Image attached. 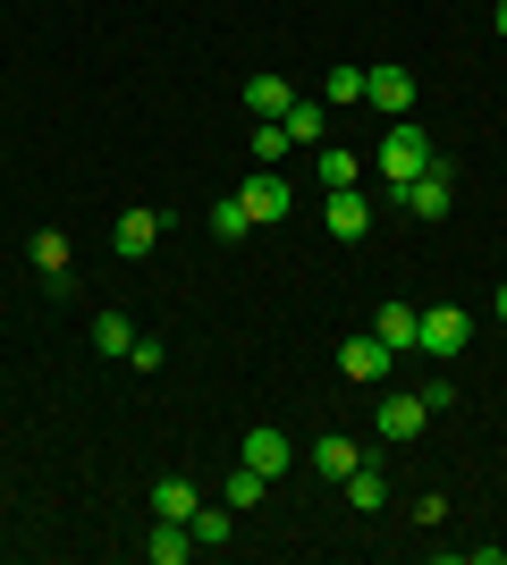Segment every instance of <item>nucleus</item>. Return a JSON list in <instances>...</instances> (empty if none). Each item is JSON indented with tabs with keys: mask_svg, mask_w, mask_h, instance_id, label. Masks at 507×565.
I'll return each mask as SVG.
<instances>
[{
	"mask_svg": "<svg viewBox=\"0 0 507 565\" xmlns=\"http://www.w3.org/2000/svg\"><path fill=\"white\" fill-rule=\"evenodd\" d=\"M440 161V143L414 127V118H389V136H381V152H372V169H381V186H389V203H398V186H414L423 169Z\"/></svg>",
	"mask_w": 507,
	"mask_h": 565,
	"instance_id": "nucleus-1",
	"label": "nucleus"
},
{
	"mask_svg": "<svg viewBox=\"0 0 507 565\" xmlns=\"http://www.w3.org/2000/svg\"><path fill=\"white\" fill-rule=\"evenodd\" d=\"M237 203H245V220H254V228H271V220L296 212V186L279 178V169H254V178L237 186Z\"/></svg>",
	"mask_w": 507,
	"mask_h": 565,
	"instance_id": "nucleus-2",
	"label": "nucleus"
},
{
	"mask_svg": "<svg viewBox=\"0 0 507 565\" xmlns=\"http://www.w3.org/2000/svg\"><path fill=\"white\" fill-rule=\"evenodd\" d=\"M465 338H474V321H465L457 305H432V312H423V330H414V347H423V354H440V363H457V354H465Z\"/></svg>",
	"mask_w": 507,
	"mask_h": 565,
	"instance_id": "nucleus-3",
	"label": "nucleus"
},
{
	"mask_svg": "<svg viewBox=\"0 0 507 565\" xmlns=\"http://www.w3.org/2000/svg\"><path fill=\"white\" fill-rule=\"evenodd\" d=\"M423 423H432V397H389V405H372V430H381L389 448L423 439Z\"/></svg>",
	"mask_w": 507,
	"mask_h": 565,
	"instance_id": "nucleus-4",
	"label": "nucleus"
},
{
	"mask_svg": "<svg viewBox=\"0 0 507 565\" xmlns=\"http://www.w3.org/2000/svg\"><path fill=\"white\" fill-rule=\"evenodd\" d=\"M321 228H330L338 245H363V228H372V203H363L356 186H338V194H321Z\"/></svg>",
	"mask_w": 507,
	"mask_h": 565,
	"instance_id": "nucleus-5",
	"label": "nucleus"
},
{
	"mask_svg": "<svg viewBox=\"0 0 507 565\" xmlns=\"http://www.w3.org/2000/svg\"><path fill=\"white\" fill-rule=\"evenodd\" d=\"M363 102L381 118H414V76L406 68H363Z\"/></svg>",
	"mask_w": 507,
	"mask_h": 565,
	"instance_id": "nucleus-6",
	"label": "nucleus"
},
{
	"mask_svg": "<svg viewBox=\"0 0 507 565\" xmlns=\"http://www.w3.org/2000/svg\"><path fill=\"white\" fill-rule=\"evenodd\" d=\"M448 194H457V178H448V161H432L414 186H398V203H406L414 220H440V212H448Z\"/></svg>",
	"mask_w": 507,
	"mask_h": 565,
	"instance_id": "nucleus-7",
	"label": "nucleus"
},
{
	"mask_svg": "<svg viewBox=\"0 0 507 565\" xmlns=\"http://www.w3.org/2000/svg\"><path fill=\"white\" fill-rule=\"evenodd\" d=\"M25 262L43 270V287H51V296H68V287H76V270H68V236H60V228H43V236H34V245H25Z\"/></svg>",
	"mask_w": 507,
	"mask_h": 565,
	"instance_id": "nucleus-8",
	"label": "nucleus"
},
{
	"mask_svg": "<svg viewBox=\"0 0 507 565\" xmlns=\"http://www.w3.org/2000/svg\"><path fill=\"white\" fill-rule=\"evenodd\" d=\"M152 245H161V212H119V228H110V254H119V262H145Z\"/></svg>",
	"mask_w": 507,
	"mask_h": 565,
	"instance_id": "nucleus-9",
	"label": "nucleus"
},
{
	"mask_svg": "<svg viewBox=\"0 0 507 565\" xmlns=\"http://www.w3.org/2000/svg\"><path fill=\"white\" fill-rule=\"evenodd\" d=\"M245 465H254V472H263V481H279V472H288L296 465V448H288V430H245Z\"/></svg>",
	"mask_w": 507,
	"mask_h": 565,
	"instance_id": "nucleus-10",
	"label": "nucleus"
},
{
	"mask_svg": "<svg viewBox=\"0 0 507 565\" xmlns=\"http://www.w3.org/2000/svg\"><path fill=\"white\" fill-rule=\"evenodd\" d=\"M338 372L363 380V388H372V380H389V338H347V347H338Z\"/></svg>",
	"mask_w": 507,
	"mask_h": 565,
	"instance_id": "nucleus-11",
	"label": "nucleus"
},
{
	"mask_svg": "<svg viewBox=\"0 0 507 565\" xmlns=\"http://www.w3.org/2000/svg\"><path fill=\"white\" fill-rule=\"evenodd\" d=\"M245 110H254V118H288L296 85H288V76H254V85H245Z\"/></svg>",
	"mask_w": 507,
	"mask_h": 565,
	"instance_id": "nucleus-12",
	"label": "nucleus"
},
{
	"mask_svg": "<svg viewBox=\"0 0 507 565\" xmlns=\"http://www.w3.org/2000/svg\"><path fill=\"white\" fill-rule=\"evenodd\" d=\"M194 507H203V498H194V481H178V472H169V481H152V515L194 523Z\"/></svg>",
	"mask_w": 507,
	"mask_h": 565,
	"instance_id": "nucleus-13",
	"label": "nucleus"
},
{
	"mask_svg": "<svg viewBox=\"0 0 507 565\" xmlns=\"http://www.w3.org/2000/svg\"><path fill=\"white\" fill-rule=\"evenodd\" d=\"M187 548H194V532L161 515V523H152V541H145V557H152V565H187Z\"/></svg>",
	"mask_w": 507,
	"mask_h": 565,
	"instance_id": "nucleus-14",
	"label": "nucleus"
},
{
	"mask_svg": "<svg viewBox=\"0 0 507 565\" xmlns=\"http://www.w3.org/2000/svg\"><path fill=\"white\" fill-rule=\"evenodd\" d=\"M363 456H356V439H338V430H321L314 439V472H330V481H347V472H356Z\"/></svg>",
	"mask_w": 507,
	"mask_h": 565,
	"instance_id": "nucleus-15",
	"label": "nucleus"
},
{
	"mask_svg": "<svg viewBox=\"0 0 507 565\" xmlns=\"http://www.w3.org/2000/svg\"><path fill=\"white\" fill-rule=\"evenodd\" d=\"M296 152V136L279 127V118H254V169H279Z\"/></svg>",
	"mask_w": 507,
	"mask_h": 565,
	"instance_id": "nucleus-16",
	"label": "nucleus"
},
{
	"mask_svg": "<svg viewBox=\"0 0 507 565\" xmlns=\"http://www.w3.org/2000/svg\"><path fill=\"white\" fill-rule=\"evenodd\" d=\"M414 330H423V312H414V305H381V321H372V338H389V354L414 347Z\"/></svg>",
	"mask_w": 507,
	"mask_h": 565,
	"instance_id": "nucleus-17",
	"label": "nucleus"
},
{
	"mask_svg": "<svg viewBox=\"0 0 507 565\" xmlns=\"http://www.w3.org/2000/svg\"><path fill=\"white\" fill-rule=\"evenodd\" d=\"M187 532H194V548H220L229 532H237V507H194V523H187Z\"/></svg>",
	"mask_w": 507,
	"mask_h": 565,
	"instance_id": "nucleus-18",
	"label": "nucleus"
},
{
	"mask_svg": "<svg viewBox=\"0 0 507 565\" xmlns=\"http://www.w3.org/2000/svg\"><path fill=\"white\" fill-rule=\"evenodd\" d=\"M347 507H356V515H381V507H389V481H381V472H347Z\"/></svg>",
	"mask_w": 507,
	"mask_h": 565,
	"instance_id": "nucleus-19",
	"label": "nucleus"
},
{
	"mask_svg": "<svg viewBox=\"0 0 507 565\" xmlns=\"http://www.w3.org/2000/svg\"><path fill=\"white\" fill-rule=\"evenodd\" d=\"M127 347H136V330H127V312H102V321H94V354H110V363H119Z\"/></svg>",
	"mask_w": 507,
	"mask_h": 565,
	"instance_id": "nucleus-20",
	"label": "nucleus"
},
{
	"mask_svg": "<svg viewBox=\"0 0 507 565\" xmlns=\"http://www.w3.org/2000/svg\"><path fill=\"white\" fill-rule=\"evenodd\" d=\"M263 490H271L263 472H254V465H237V472H229V498H220V507H237V515H245V507H263Z\"/></svg>",
	"mask_w": 507,
	"mask_h": 565,
	"instance_id": "nucleus-21",
	"label": "nucleus"
},
{
	"mask_svg": "<svg viewBox=\"0 0 507 565\" xmlns=\"http://www.w3.org/2000/svg\"><path fill=\"white\" fill-rule=\"evenodd\" d=\"M356 186V152H338V143H321V194Z\"/></svg>",
	"mask_w": 507,
	"mask_h": 565,
	"instance_id": "nucleus-22",
	"label": "nucleus"
},
{
	"mask_svg": "<svg viewBox=\"0 0 507 565\" xmlns=\"http://www.w3.org/2000/svg\"><path fill=\"white\" fill-rule=\"evenodd\" d=\"M245 228H254V220H245V203H237V194H229V203H212V236H220V245H237Z\"/></svg>",
	"mask_w": 507,
	"mask_h": 565,
	"instance_id": "nucleus-23",
	"label": "nucleus"
},
{
	"mask_svg": "<svg viewBox=\"0 0 507 565\" xmlns=\"http://www.w3.org/2000/svg\"><path fill=\"white\" fill-rule=\"evenodd\" d=\"M279 127H288L296 143H321V102H296V110L279 118Z\"/></svg>",
	"mask_w": 507,
	"mask_h": 565,
	"instance_id": "nucleus-24",
	"label": "nucleus"
},
{
	"mask_svg": "<svg viewBox=\"0 0 507 565\" xmlns=\"http://www.w3.org/2000/svg\"><path fill=\"white\" fill-rule=\"evenodd\" d=\"M321 102H363V68H330L321 76Z\"/></svg>",
	"mask_w": 507,
	"mask_h": 565,
	"instance_id": "nucleus-25",
	"label": "nucleus"
},
{
	"mask_svg": "<svg viewBox=\"0 0 507 565\" xmlns=\"http://www.w3.org/2000/svg\"><path fill=\"white\" fill-rule=\"evenodd\" d=\"M499 34H507V0H499Z\"/></svg>",
	"mask_w": 507,
	"mask_h": 565,
	"instance_id": "nucleus-26",
	"label": "nucleus"
},
{
	"mask_svg": "<svg viewBox=\"0 0 507 565\" xmlns=\"http://www.w3.org/2000/svg\"><path fill=\"white\" fill-rule=\"evenodd\" d=\"M499 321H507V287H499Z\"/></svg>",
	"mask_w": 507,
	"mask_h": 565,
	"instance_id": "nucleus-27",
	"label": "nucleus"
}]
</instances>
